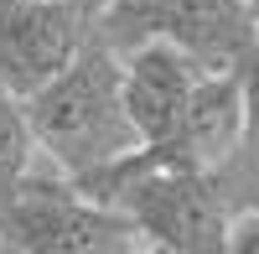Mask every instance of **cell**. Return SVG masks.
Segmentation results:
<instances>
[{
	"label": "cell",
	"mask_w": 259,
	"mask_h": 254,
	"mask_svg": "<svg viewBox=\"0 0 259 254\" xmlns=\"http://www.w3.org/2000/svg\"><path fill=\"white\" fill-rule=\"evenodd\" d=\"M239 83H244V130H249V145L259 151V47L239 62Z\"/></svg>",
	"instance_id": "8"
},
{
	"label": "cell",
	"mask_w": 259,
	"mask_h": 254,
	"mask_svg": "<svg viewBox=\"0 0 259 254\" xmlns=\"http://www.w3.org/2000/svg\"><path fill=\"white\" fill-rule=\"evenodd\" d=\"M89 41V11L78 0H0V83L36 94Z\"/></svg>",
	"instance_id": "4"
},
{
	"label": "cell",
	"mask_w": 259,
	"mask_h": 254,
	"mask_svg": "<svg viewBox=\"0 0 259 254\" xmlns=\"http://www.w3.org/2000/svg\"><path fill=\"white\" fill-rule=\"evenodd\" d=\"M36 166H41V151H36V135H31V119H26V99L0 83V202Z\"/></svg>",
	"instance_id": "7"
},
{
	"label": "cell",
	"mask_w": 259,
	"mask_h": 254,
	"mask_svg": "<svg viewBox=\"0 0 259 254\" xmlns=\"http://www.w3.org/2000/svg\"><path fill=\"white\" fill-rule=\"evenodd\" d=\"M228 249L259 254V197L244 202V207H233V218H228Z\"/></svg>",
	"instance_id": "9"
},
{
	"label": "cell",
	"mask_w": 259,
	"mask_h": 254,
	"mask_svg": "<svg viewBox=\"0 0 259 254\" xmlns=\"http://www.w3.org/2000/svg\"><path fill=\"white\" fill-rule=\"evenodd\" d=\"M26 119L41 161L62 177L99 172V166L140 151V135L119 94V52H109L94 31L68 68L52 73L36 94H26Z\"/></svg>",
	"instance_id": "1"
},
{
	"label": "cell",
	"mask_w": 259,
	"mask_h": 254,
	"mask_svg": "<svg viewBox=\"0 0 259 254\" xmlns=\"http://www.w3.org/2000/svg\"><path fill=\"white\" fill-rule=\"evenodd\" d=\"M0 249H26V254H135L145 249L140 228L119 207L99 202L62 177L36 172L0 202Z\"/></svg>",
	"instance_id": "3"
},
{
	"label": "cell",
	"mask_w": 259,
	"mask_h": 254,
	"mask_svg": "<svg viewBox=\"0 0 259 254\" xmlns=\"http://www.w3.org/2000/svg\"><path fill=\"white\" fill-rule=\"evenodd\" d=\"M89 31L109 52H130L140 41H177L202 68H239L259 47L254 0H104Z\"/></svg>",
	"instance_id": "2"
},
{
	"label": "cell",
	"mask_w": 259,
	"mask_h": 254,
	"mask_svg": "<svg viewBox=\"0 0 259 254\" xmlns=\"http://www.w3.org/2000/svg\"><path fill=\"white\" fill-rule=\"evenodd\" d=\"M202 68L192 52H182L177 41H140L119 57V94H124V114L135 124L140 145H166L177 135V124L187 114L192 89L202 83Z\"/></svg>",
	"instance_id": "5"
},
{
	"label": "cell",
	"mask_w": 259,
	"mask_h": 254,
	"mask_svg": "<svg viewBox=\"0 0 259 254\" xmlns=\"http://www.w3.org/2000/svg\"><path fill=\"white\" fill-rule=\"evenodd\" d=\"M244 135L249 130H244V83H239V68H218V73H202V83L192 89L177 135H171L166 145H150V151H156L161 161L212 172V166H223L244 145Z\"/></svg>",
	"instance_id": "6"
},
{
	"label": "cell",
	"mask_w": 259,
	"mask_h": 254,
	"mask_svg": "<svg viewBox=\"0 0 259 254\" xmlns=\"http://www.w3.org/2000/svg\"><path fill=\"white\" fill-rule=\"evenodd\" d=\"M78 6H83V11H89V21H94V11L104 6V0H78Z\"/></svg>",
	"instance_id": "10"
}]
</instances>
